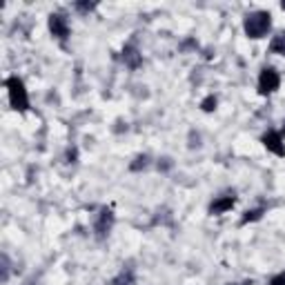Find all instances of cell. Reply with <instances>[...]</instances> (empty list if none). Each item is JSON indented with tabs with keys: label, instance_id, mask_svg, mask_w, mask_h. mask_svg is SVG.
I'll return each instance as SVG.
<instances>
[{
	"label": "cell",
	"instance_id": "cell-11",
	"mask_svg": "<svg viewBox=\"0 0 285 285\" xmlns=\"http://www.w3.org/2000/svg\"><path fill=\"white\" fill-rule=\"evenodd\" d=\"M270 285H285V272H281V274H276L274 279L270 281Z\"/></svg>",
	"mask_w": 285,
	"mask_h": 285
},
{
	"label": "cell",
	"instance_id": "cell-9",
	"mask_svg": "<svg viewBox=\"0 0 285 285\" xmlns=\"http://www.w3.org/2000/svg\"><path fill=\"white\" fill-rule=\"evenodd\" d=\"M214 107H216V98H214V96H207V98L203 101V109H205V111H212Z\"/></svg>",
	"mask_w": 285,
	"mask_h": 285
},
{
	"label": "cell",
	"instance_id": "cell-6",
	"mask_svg": "<svg viewBox=\"0 0 285 285\" xmlns=\"http://www.w3.org/2000/svg\"><path fill=\"white\" fill-rule=\"evenodd\" d=\"M232 205H234V196H223V198H218V201H214L212 207H209V212L223 214V212H227V209H232Z\"/></svg>",
	"mask_w": 285,
	"mask_h": 285
},
{
	"label": "cell",
	"instance_id": "cell-5",
	"mask_svg": "<svg viewBox=\"0 0 285 285\" xmlns=\"http://www.w3.org/2000/svg\"><path fill=\"white\" fill-rule=\"evenodd\" d=\"M263 143L270 152H274L276 156H283L285 154V147H283V138H281L279 131H270V134L263 136Z\"/></svg>",
	"mask_w": 285,
	"mask_h": 285
},
{
	"label": "cell",
	"instance_id": "cell-10",
	"mask_svg": "<svg viewBox=\"0 0 285 285\" xmlns=\"http://www.w3.org/2000/svg\"><path fill=\"white\" fill-rule=\"evenodd\" d=\"M261 214H263V209H254V212H247V216L243 218V223H247V221H256V218H261Z\"/></svg>",
	"mask_w": 285,
	"mask_h": 285
},
{
	"label": "cell",
	"instance_id": "cell-3",
	"mask_svg": "<svg viewBox=\"0 0 285 285\" xmlns=\"http://www.w3.org/2000/svg\"><path fill=\"white\" fill-rule=\"evenodd\" d=\"M279 85H281L279 74H276L274 69H263L261 78H259V92L270 94V92H274V89H279Z\"/></svg>",
	"mask_w": 285,
	"mask_h": 285
},
{
	"label": "cell",
	"instance_id": "cell-1",
	"mask_svg": "<svg viewBox=\"0 0 285 285\" xmlns=\"http://www.w3.org/2000/svg\"><path fill=\"white\" fill-rule=\"evenodd\" d=\"M270 29V14L267 11H256L245 18V31L250 38H263Z\"/></svg>",
	"mask_w": 285,
	"mask_h": 285
},
{
	"label": "cell",
	"instance_id": "cell-8",
	"mask_svg": "<svg viewBox=\"0 0 285 285\" xmlns=\"http://www.w3.org/2000/svg\"><path fill=\"white\" fill-rule=\"evenodd\" d=\"M109 225H111V212H109V209H103L101 221L96 223V232L98 234H105L107 230H109Z\"/></svg>",
	"mask_w": 285,
	"mask_h": 285
},
{
	"label": "cell",
	"instance_id": "cell-4",
	"mask_svg": "<svg viewBox=\"0 0 285 285\" xmlns=\"http://www.w3.org/2000/svg\"><path fill=\"white\" fill-rule=\"evenodd\" d=\"M49 29H52L53 36H58V38H67L69 36V25L60 14H53L49 18Z\"/></svg>",
	"mask_w": 285,
	"mask_h": 285
},
{
	"label": "cell",
	"instance_id": "cell-2",
	"mask_svg": "<svg viewBox=\"0 0 285 285\" xmlns=\"http://www.w3.org/2000/svg\"><path fill=\"white\" fill-rule=\"evenodd\" d=\"M7 89H9V101L16 109H27L29 107V98H27V89H25L23 80L18 76L7 78Z\"/></svg>",
	"mask_w": 285,
	"mask_h": 285
},
{
	"label": "cell",
	"instance_id": "cell-7",
	"mask_svg": "<svg viewBox=\"0 0 285 285\" xmlns=\"http://www.w3.org/2000/svg\"><path fill=\"white\" fill-rule=\"evenodd\" d=\"M123 60H125L130 67H138L143 58H140V53L136 52L134 47H125V49H123Z\"/></svg>",
	"mask_w": 285,
	"mask_h": 285
}]
</instances>
